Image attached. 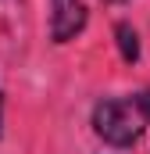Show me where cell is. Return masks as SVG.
Returning a JSON list of instances; mask_svg holds the SVG:
<instances>
[{
    "label": "cell",
    "instance_id": "277c9868",
    "mask_svg": "<svg viewBox=\"0 0 150 154\" xmlns=\"http://www.w3.org/2000/svg\"><path fill=\"white\" fill-rule=\"evenodd\" d=\"M0 136H4V93H0Z\"/></svg>",
    "mask_w": 150,
    "mask_h": 154
},
{
    "label": "cell",
    "instance_id": "3957f363",
    "mask_svg": "<svg viewBox=\"0 0 150 154\" xmlns=\"http://www.w3.org/2000/svg\"><path fill=\"white\" fill-rule=\"evenodd\" d=\"M114 43H118L122 61H129V65L140 61V32H136L129 22H114Z\"/></svg>",
    "mask_w": 150,
    "mask_h": 154
},
{
    "label": "cell",
    "instance_id": "7a4b0ae2",
    "mask_svg": "<svg viewBox=\"0 0 150 154\" xmlns=\"http://www.w3.org/2000/svg\"><path fill=\"white\" fill-rule=\"evenodd\" d=\"M86 22H89V11L82 0H50V39L57 47L82 36Z\"/></svg>",
    "mask_w": 150,
    "mask_h": 154
},
{
    "label": "cell",
    "instance_id": "6da1fadb",
    "mask_svg": "<svg viewBox=\"0 0 150 154\" xmlns=\"http://www.w3.org/2000/svg\"><path fill=\"white\" fill-rule=\"evenodd\" d=\"M89 125L97 140H104L107 147H118V151L136 147L150 125V93H118V97L97 100Z\"/></svg>",
    "mask_w": 150,
    "mask_h": 154
},
{
    "label": "cell",
    "instance_id": "5b68a950",
    "mask_svg": "<svg viewBox=\"0 0 150 154\" xmlns=\"http://www.w3.org/2000/svg\"><path fill=\"white\" fill-rule=\"evenodd\" d=\"M114 4H118V0H114Z\"/></svg>",
    "mask_w": 150,
    "mask_h": 154
}]
</instances>
